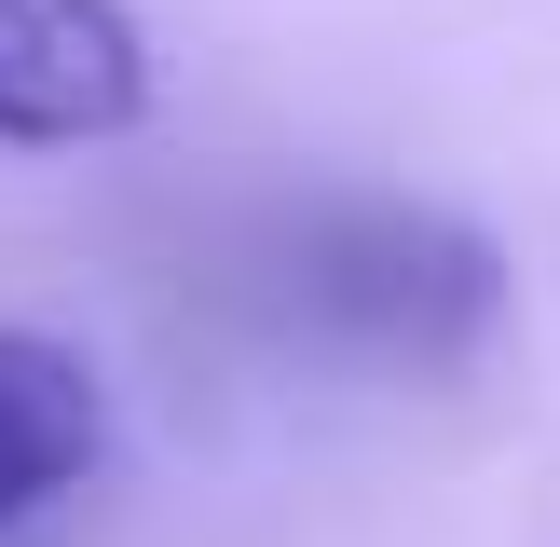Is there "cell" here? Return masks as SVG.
Segmentation results:
<instances>
[{
	"instance_id": "obj_2",
	"label": "cell",
	"mask_w": 560,
	"mask_h": 547,
	"mask_svg": "<svg viewBox=\"0 0 560 547\" xmlns=\"http://www.w3.org/2000/svg\"><path fill=\"white\" fill-rule=\"evenodd\" d=\"M151 109V42L124 0H0V137L82 151Z\"/></svg>"
},
{
	"instance_id": "obj_3",
	"label": "cell",
	"mask_w": 560,
	"mask_h": 547,
	"mask_svg": "<svg viewBox=\"0 0 560 547\" xmlns=\"http://www.w3.org/2000/svg\"><path fill=\"white\" fill-rule=\"evenodd\" d=\"M109 410H96V370H82L69 342H42V328H0V534H14L27 507H55V492L96 465Z\"/></svg>"
},
{
	"instance_id": "obj_1",
	"label": "cell",
	"mask_w": 560,
	"mask_h": 547,
	"mask_svg": "<svg viewBox=\"0 0 560 547\" xmlns=\"http://www.w3.org/2000/svg\"><path fill=\"white\" fill-rule=\"evenodd\" d=\"M273 288L315 342L383 370H465L506 315V260L438 206H315L273 246Z\"/></svg>"
}]
</instances>
